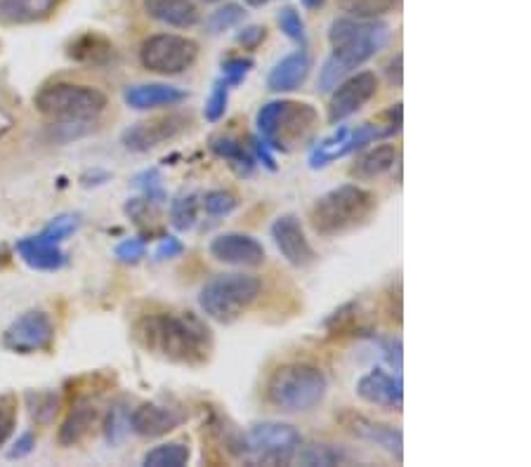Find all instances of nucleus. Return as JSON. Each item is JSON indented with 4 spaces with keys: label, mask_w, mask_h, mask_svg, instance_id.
Segmentation results:
<instances>
[{
    "label": "nucleus",
    "mask_w": 531,
    "mask_h": 467,
    "mask_svg": "<svg viewBox=\"0 0 531 467\" xmlns=\"http://www.w3.org/2000/svg\"><path fill=\"white\" fill-rule=\"evenodd\" d=\"M144 12L173 29H192L201 19L194 0H144Z\"/></svg>",
    "instance_id": "nucleus-24"
},
{
    "label": "nucleus",
    "mask_w": 531,
    "mask_h": 467,
    "mask_svg": "<svg viewBox=\"0 0 531 467\" xmlns=\"http://www.w3.org/2000/svg\"><path fill=\"white\" fill-rule=\"evenodd\" d=\"M255 67V62L251 57H229L222 62V81H225L229 88H236L248 78Z\"/></svg>",
    "instance_id": "nucleus-38"
},
{
    "label": "nucleus",
    "mask_w": 531,
    "mask_h": 467,
    "mask_svg": "<svg viewBox=\"0 0 531 467\" xmlns=\"http://www.w3.org/2000/svg\"><path fill=\"white\" fill-rule=\"evenodd\" d=\"M277 22L281 26V31L291 38V41L298 45L300 50L307 48V31H305V22L300 17V12L295 8H281L277 15Z\"/></svg>",
    "instance_id": "nucleus-34"
},
{
    "label": "nucleus",
    "mask_w": 531,
    "mask_h": 467,
    "mask_svg": "<svg viewBox=\"0 0 531 467\" xmlns=\"http://www.w3.org/2000/svg\"><path fill=\"white\" fill-rule=\"evenodd\" d=\"M295 458L307 467H333L347 463L350 456H347L345 449L333 444H300L298 451H295Z\"/></svg>",
    "instance_id": "nucleus-29"
},
{
    "label": "nucleus",
    "mask_w": 531,
    "mask_h": 467,
    "mask_svg": "<svg viewBox=\"0 0 531 467\" xmlns=\"http://www.w3.org/2000/svg\"><path fill=\"white\" fill-rule=\"evenodd\" d=\"M329 390V380L319 366L307 361L281 364L267 378L265 397L277 411L305 413L319 406Z\"/></svg>",
    "instance_id": "nucleus-3"
},
{
    "label": "nucleus",
    "mask_w": 531,
    "mask_h": 467,
    "mask_svg": "<svg viewBox=\"0 0 531 467\" xmlns=\"http://www.w3.org/2000/svg\"><path fill=\"white\" fill-rule=\"evenodd\" d=\"M109 97L100 88L83 83L57 81L43 85L34 95L38 114L59 123H81L97 118L107 109Z\"/></svg>",
    "instance_id": "nucleus-5"
},
{
    "label": "nucleus",
    "mask_w": 531,
    "mask_h": 467,
    "mask_svg": "<svg viewBox=\"0 0 531 467\" xmlns=\"http://www.w3.org/2000/svg\"><path fill=\"white\" fill-rule=\"evenodd\" d=\"M267 38V29L260 24H251V26H244V29L236 34V43L241 45L244 50H255L258 45H262V41Z\"/></svg>",
    "instance_id": "nucleus-44"
},
{
    "label": "nucleus",
    "mask_w": 531,
    "mask_h": 467,
    "mask_svg": "<svg viewBox=\"0 0 531 467\" xmlns=\"http://www.w3.org/2000/svg\"><path fill=\"white\" fill-rule=\"evenodd\" d=\"M270 0H246V5H251V8H262V5H267Z\"/></svg>",
    "instance_id": "nucleus-51"
},
{
    "label": "nucleus",
    "mask_w": 531,
    "mask_h": 467,
    "mask_svg": "<svg viewBox=\"0 0 531 467\" xmlns=\"http://www.w3.org/2000/svg\"><path fill=\"white\" fill-rule=\"evenodd\" d=\"M135 338L147 352L182 366H203L213 352L211 331L192 312L144 317L135 326Z\"/></svg>",
    "instance_id": "nucleus-1"
},
{
    "label": "nucleus",
    "mask_w": 531,
    "mask_h": 467,
    "mask_svg": "<svg viewBox=\"0 0 531 467\" xmlns=\"http://www.w3.org/2000/svg\"><path fill=\"white\" fill-rule=\"evenodd\" d=\"M357 397L364 399L366 404L402 411L404 406L402 378L392 376V373L383 371V368H373V371L364 373V376L357 380Z\"/></svg>",
    "instance_id": "nucleus-18"
},
{
    "label": "nucleus",
    "mask_w": 531,
    "mask_h": 467,
    "mask_svg": "<svg viewBox=\"0 0 531 467\" xmlns=\"http://www.w3.org/2000/svg\"><path fill=\"white\" fill-rule=\"evenodd\" d=\"M144 255H147V241L144 239H126L116 246V258L121 262H128V265L140 262Z\"/></svg>",
    "instance_id": "nucleus-43"
},
{
    "label": "nucleus",
    "mask_w": 531,
    "mask_h": 467,
    "mask_svg": "<svg viewBox=\"0 0 531 467\" xmlns=\"http://www.w3.org/2000/svg\"><path fill=\"white\" fill-rule=\"evenodd\" d=\"M208 253L218 262H225V265L234 267H260L267 258L265 246H262L255 236L241 232H227L215 236L211 246H208Z\"/></svg>",
    "instance_id": "nucleus-17"
},
{
    "label": "nucleus",
    "mask_w": 531,
    "mask_h": 467,
    "mask_svg": "<svg viewBox=\"0 0 531 467\" xmlns=\"http://www.w3.org/2000/svg\"><path fill=\"white\" fill-rule=\"evenodd\" d=\"M402 121H404V111H402V104L397 102V104H392L390 109H385L378 121L362 123V126H357V128L340 126L336 133L324 137V140L312 149L310 168L314 170L326 168L329 163L345 159V156H350V154H357V151L366 149L373 142L390 140V137H395L399 130H402Z\"/></svg>",
    "instance_id": "nucleus-4"
},
{
    "label": "nucleus",
    "mask_w": 531,
    "mask_h": 467,
    "mask_svg": "<svg viewBox=\"0 0 531 467\" xmlns=\"http://www.w3.org/2000/svg\"><path fill=\"white\" fill-rule=\"evenodd\" d=\"M376 194L359 184H340L331 192L321 194L310 210V225L324 239L352 232L369 222L376 210Z\"/></svg>",
    "instance_id": "nucleus-2"
},
{
    "label": "nucleus",
    "mask_w": 531,
    "mask_h": 467,
    "mask_svg": "<svg viewBox=\"0 0 531 467\" xmlns=\"http://www.w3.org/2000/svg\"><path fill=\"white\" fill-rule=\"evenodd\" d=\"M331 92L329 123L331 126H338V123L347 121V118L357 114L359 109L366 107L376 97L378 76L373 71H354L352 76L340 81Z\"/></svg>",
    "instance_id": "nucleus-13"
},
{
    "label": "nucleus",
    "mask_w": 531,
    "mask_h": 467,
    "mask_svg": "<svg viewBox=\"0 0 531 467\" xmlns=\"http://www.w3.org/2000/svg\"><path fill=\"white\" fill-rule=\"evenodd\" d=\"M272 239L277 243V251L281 253L288 265L295 269L310 267L317 260L310 239H307L303 222L298 215H281L272 225Z\"/></svg>",
    "instance_id": "nucleus-15"
},
{
    "label": "nucleus",
    "mask_w": 531,
    "mask_h": 467,
    "mask_svg": "<svg viewBox=\"0 0 531 467\" xmlns=\"http://www.w3.org/2000/svg\"><path fill=\"white\" fill-rule=\"evenodd\" d=\"M399 151L395 144H376V147L362 151V156H357V161L352 163L350 175L357 182H371L376 177H383L397 166Z\"/></svg>",
    "instance_id": "nucleus-25"
},
{
    "label": "nucleus",
    "mask_w": 531,
    "mask_h": 467,
    "mask_svg": "<svg viewBox=\"0 0 531 467\" xmlns=\"http://www.w3.org/2000/svg\"><path fill=\"white\" fill-rule=\"evenodd\" d=\"M34 449H36V434L34 432H24V434H19L17 442L12 444V449L8 451V458L10 460H22L26 456H31V453H34Z\"/></svg>",
    "instance_id": "nucleus-47"
},
{
    "label": "nucleus",
    "mask_w": 531,
    "mask_h": 467,
    "mask_svg": "<svg viewBox=\"0 0 531 467\" xmlns=\"http://www.w3.org/2000/svg\"><path fill=\"white\" fill-rule=\"evenodd\" d=\"M366 335H369V338L376 342L380 354L385 357V361H388L392 368H397L399 371V368H402V340L392 338V335H388V338H378V335H373V333H366Z\"/></svg>",
    "instance_id": "nucleus-42"
},
{
    "label": "nucleus",
    "mask_w": 531,
    "mask_h": 467,
    "mask_svg": "<svg viewBox=\"0 0 531 467\" xmlns=\"http://www.w3.org/2000/svg\"><path fill=\"white\" fill-rule=\"evenodd\" d=\"M244 17H246V10L241 8V5L229 3V5H225V8L215 10L213 15L208 17L206 29H208V34H213V36L222 34V31H229L232 26L239 24Z\"/></svg>",
    "instance_id": "nucleus-35"
},
{
    "label": "nucleus",
    "mask_w": 531,
    "mask_h": 467,
    "mask_svg": "<svg viewBox=\"0 0 531 467\" xmlns=\"http://www.w3.org/2000/svg\"><path fill=\"white\" fill-rule=\"evenodd\" d=\"M182 253H185V243L177 239V236H166V239H161L159 246H156L154 260H173L180 258Z\"/></svg>",
    "instance_id": "nucleus-45"
},
{
    "label": "nucleus",
    "mask_w": 531,
    "mask_h": 467,
    "mask_svg": "<svg viewBox=\"0 0 531 467\" xmlns=\"http://www.w3.org/2000/svg\"><path fill=\"white\" fill-rule=\"evenodd\" d=\"M3 262H8V253H5V248H0V265H3Z\"/></svg>",
    "instance_id": "nucleus-52"
},
{
    "label": "nucleus",
    "mask_w": 531,
    "mask_h": 467,
    "mask_svg": "<svg viewBox=\"0 0 531 467\" xmlns=\"http://www.w3.org/2000/svg\"><path fill=\"white\" fill-rule=\"evenodd\" d=\"M314 123H317V109L312 104L291 100L267 102L255 116L260 137L274 151L291 149V144L303 140L310 133Z\"/></svg>",
    "instance_id": "nucleus-7"
},
{
    "label": "nucleus",
    "mask_w": 531,
    "mask_h": 467,
    "mask_svg": "<svg viewBox=\"0 0 531 467\" xmlns=\"http://www.w3.org/2000/svg\"><path fill=\"white\" fill-rule=\"evenodd\" d=\"M211 151L218 159L227 163L239 177H251L255 170V159L244 144L229 135H215L211 137Z\"/></svg>",
    "instance_id": "nucleus-27"
},
{
    "label": "nucleus",
    "mask_w": 531,
    "mask_h": 467,
    "mask_svg": "<svg viewBox=\"0 0 531 467\" xmlns=\"http://www.w3.org/2000/svg\"><path fill=\"white\" fill-rule=\"evenodd\" d=\"M12 126H15V121H12V116L3 107H0V137L8 135L10 130H12Z\"/></svg>",
    "instance_id": "nucleus-49"
},
{
    "label": "nucleus",
    "mask_w": 531,
    "mask_h": 467,
    "mask_svg": "<svg viewBox=\"0 0 531 467\" xmlns=\"http://www.w3.org/2000/svg\"><path fill=\"white\" fill-rule=\"evenodd\" d=\"M399 0H340V8L350 12V17L359 19H376L385 12H390Z\"/></svg>",
    "instance_id": "nucleus-32"
},
{
    "label": "nucleus",
    "mask_w": 531,
    "mask_h": 467,
    "mask_svg": "<svg viewBox=\"0 0 531 467\" xmlns=\"http://www.w3.org/2000/svg\"><path fill=\"white\" fill-rule=\"evenodd\" d=\"M78 229L76 215H59L43 227L41 232L17 241V253L26 265L38 272H57L67 265V253L62 251V243Z\"/></svg>",
    "instance_id": "nucleus-9"
},
{
    "label": "nucleus",
    "mask_w": 531,
    "mask_h": 467,
    "mask_svg": "<svg viewBox=\"0 0 531 467\" xmlns=\"http://www.w3.org/2000/svg\"><path fill=\"white\" fill-rule=\"evenodd\" d=\"M123 100L130 109L149 111L159 107H177L187 100V92L168 83H142L123 92Z\"/></svg>",
    "instance_id": "nucleus-20"
},
{
    "label": "nucleus",
    "mask_w": 531,
    "mask_h": 467,
    "mask_svg": "<svg viewBox=\"0 0 531 467\" xmlns=\"http://www.w3.org/2000/svg\"><path fill=\"white\" fill-rule=\"evenodd\" d=\"M324 3H326V0H303V5H305L307 10H319Z\"/></svg>",
    "instance_id": "nucleus-50"
},
{
    "label": "nucleus",
    "mask_w": 531,
    "mask_h": 467,
    "mask_svg": "<svg viewBox=\"0 0 531 467\" xmlns=\"http://www.w3.org/2000/svg\"><path fill=\"white\" fill-rule=\"evenodd\" d=\"M260 288V279L253 274H218L201 288L199 307L208 319L218 321V324H234L258 300Z\"/></svg>",
    "instance_id": "nucleus-6"
},
{
    "label": "nucleus",
    "mask_w": 531,
    "mask_h": 467,
    "mask_svg": "<svg viewBox=\"0 0 531 467\" xmlns=\"http://www.w3.org/2000/svg\"><path fill=\"white\" fill-rule=\"evenodd\" d=\"M388 78L392 85H397V88L402 85V55L392 57V62L388 64Z\"/></svg>",
    "instance_id": "nucleus-48"
},
{
    "label": "nucleus",
    "mask_w": 531,
    "mask_h": 467,
    "mask_svg": "<svg viewBox=\"0 0 531 467\" xmlns=\"http://www.w3.org/2000/svg\"><path fill=\"white\" fill-rule=\"evenodd\" d=\"M199 59V43L177 34H154L142 43V67L159 76H180Z\"/></svg>",
    "instance_id": "nucleus-10"
},
{
    "label": "nucleus",
    "mask_w": 531,
    "mask_h": 467,
    "mask_svg": "<svg viewBox=\"0 0 531 467\" xmlns=\"http://www.w3.org/2000/svg\"><path fill=\"white\" fill-rule=\"evenodd\" d=\"M26 406H29L31 418H34L38 425H50L59 413V394L29 392L26 394Z\"/></svg>",
    "instance_id": "nucleus-31"
},
{
    "label": "nucleus",
    "mask_w": 531,
    "mask_h": 467,
    "mask_svg": "<svg viewBox=\"0 0 531 467\" xmlns=\"http://www.w3.org/2000/svg\"><path fill=\"white\" fill-rule=\"evenodd\" d=\"M135 184L142 189L144 199L147 201H152V203L166 201V192H163L159 170H144L142 175L135 177Z\"/></svg>",
    "instance_id": "nucleus-41"
},
{
    "label": "nucleus",
    "mask_w": 531,
    "mask_h": 467,
    "mask_svg": "<svg viewBox=\"0 0 531 467\" xmlns=\"http://www.w3.org/2000/svg\"><path fill=\"white\" fill-rule=\"evenodd\" d=\"M97 420V404L93 399H81L71 406V411L64 418L62 427L57 432L59 446H78L88 437Z\"/></svg>",
    "instance_id": "nucleus-26"
},
{
    "label": "nucleus",
    "mask_w": 531,
    "mask_h": 467,
    "mask_svg": "<svg viewBox=\"0 0 531 467\" xmlns=\"http://www.w3.org/2000/svg\"><path fill=\"white\" fill-rule=\"evenodd\" d=\"M189 123H192V118L187 114H166V116L147 118V121H140L135 123V126H130L126 133L121 135V142L128 151L144 154V151H152L156 147H161V144L175 140L177 135L185 133Z\"/></svg>",
    "instance_id": "nucleus-14"
},
{
    "label": "nucleus",
    "mask_w": 531,
    "mask_h": 467,
    "mask_svg": "<svg viewBox=\"0 0 531 467\" xmlns=\"http://www.w3.org/2000/svg\"><path fill=\"white\" fill-rule=\"evenodd\" d=\"M199 217V196L196 194H180L170 201V225L177 232H189L196 225Z\"/></svg>",
    "instance_id": "nucleus-30"
},
{
    "label": "nucleus",
    "mask_w": 531,
    "mask_h": 467,
    "mask_svg": "<svg viewBox=\"0 0 531 467\" xmlns=\"http://www.w3.org/2000/svg\"><path fill=\"white\" fill-rule=\"evenodd\" d=\"M206 3H220V0H206Z\"/></svg>",
    "instance_id": "nucleus-53"
},
{
    "label": "nucleus",
    "mask_w": 531,
    "mask_h": 467,
    "mask_svg": "<svg viewBox=\"0 0 531 467\" xmlns=\"http://www.w3.org/2000/svg\"><path fill=\"white\" fill-rule=\"evenodd\" d=\"M182 420L185 418L175 409H170V406L147 401V404H140L130 413V430H133L137 437L159 439L173 432L175 427H180Z\"/></svg>",
    "instance_id": "nucleus-19"
},
{
    "label": "nucleus",
    "mask_w": 531,
    "mask_h": 467,
    "mask_svg": "<svg viewBox=\"0 0 531 467\" xmlns=\"http://www.w3.org/2000/svg\"><path fill=\"white\" fill-rule=\"evenodd\" d=\"M300 444H303V434L293 425L265 420L246 432V453L241 460H246L248 465H288L293 463Z\"/></svg>",
    "instance_id": "nucleus-8"
},
{
    "label": "nucleus",
    "mask_w": 531,
    "mask_h": 467,
    "mask_svg": "<svg viewBox=\"0 0 531 467\" xmlns=\"http://www.w3.org/2000/svg\"><path fill=\"white\" fill-rule=\"evenodd\" d=\"M15 427H17V397L8 392L0 397V446L8 444Z\"/></svg>",
    "instance_id": "nucleus-39"
},
{
    "label": "nucleus",
    "mask_w": 531,
    "mask_h": 467,
    "mask_svg": "<svg viewBox=\"0 0 531 467\" xmlns=\"http://www.w3.org/2000/svg\"><path fill=\"white\" fill-rule=\"evenodd\" d=\"M251 147H253V159L255 163H262V166H265L267 170H277V159H274V154H272V147L270 144H267L265 140H262V137H253L251 140Z\"/></svg>",
    "instance_id": "nucleus-46"
},
{
    "label": "nucleus",
    "mask_w": 531,
    "mask_h": 467,
    "mask_svg": "<svg viewBox=\"0 0 531 467\" xmlns=\"http://www.w3.org/2000/svg\"><path fill=\"white\" fill-rule=\"evenodd\" d=\"M338 420H340V425L352 434V437L362 439V442H369L373 446H380V449L388 451L390 456L402 460L404 456L402 430H397V427H392V425L378 423V420L366 418L362 416V413H354V411H343L338 416Z\"/></svg>",
    "instance_id": "nucleus-16"
},
{
    "label": "nucleus",
    "mask_w": 531,
    "mask_h": 467,
    "mask_svg": "<svg viewBox=\"0 0 531 467\" xmlns=\"http://www.w3.org/2000/svg\"><path fill=\"white\" fill-rule=\"evenodd\" d=\"M59 5L62 0H0V22L8 26L48 22Z\"/></svg>",
    "instance_id": "nucleus-21"
},
{
    "label": "nucleus",
    "mask_w": 531,
    "mask_h": 467,
    "mask_svg": "<svg viewBox=\"0 0 531 467\" xmlns=\"http://www.w3.org/2000/svg\"><path fill=\"white\" fill-rule=\"evenodd\" d=\"M201 206L208 215L225 217L239 208V199L232 192H225V189H213V192H206V196H203Z\"/></svg>",
    "instance_id": "nucleus-36"
},
{
    "label": "nucleus",
    "mask_w": 531,
    "mask_h": 467,
    "mask_svg": "<svg viewBox=\"0 0 531 467\" xmlns=\"http://www.w3.org/2000/svg\"><path fill=\"white\" fill-rule=\"evenodd\" d=\"M67 57L74 59L76 64H85V67H107L116 57V50L107 36L97 34V31H85L67 45Z\"/></svg>",
    "instance_id": "nucleus-23"
},
{
    "label": "nucleus",
    "mask_w": 531,
    "mask_h": 467,
    "mask_svg": "<svg viewBox=\"0 0 531 467\" xmlns=\"http://www.w3.org/2000/svg\"><path fill=\"white\" fill-rule=\"evenodd\" d=\"M52 342H55V324L43 309L24 312L3 333V345L17 354L45 352L50 350Z\"/></svg>",
    "instance_id": "nucleus-12"
},
{
    "label": "nucleus",
    "mask_w": 531,
    "mask_h": 467,
    "mask_svg": "<svg viewBox=\"0 0 531 467\" xmlns=\"http://www.w3.org/2000/svg\"><path fill=\"white\" fill-rule=\"evenodd\" d=\"M357 317H359V302H347V305L336 309V312L324 321V328L331 335L357 333V328H354V324H357Z\"/></svg>",
    "instance_id": "nucleus-33"
},
{
    "label": "nucleus",
    "mask_w": 531,
    "mask_h": 467,
    "mask_svg": "<svg viewBox=\"0 0 531 467\" xmlns=\"http://www.w3.org/2000/svg\"><path fill=\"white\" fill-rule=\"evenodd\" d=\"M229 85L222 81H215L213 83V90L211 95H208L206 100V107H203V116H206L208 123H218L220 118H225L227 114V104H229Z\"/></svg>",
    "instance_id": "nucleus-37"
},
{
    "label": "nucleus",
    "mask_w": 531,
    "mask_h": 467,
    "mask_svg": "<svg viewBox=\"0 0 531 467\" xmlns=\"http://www.w3.org/2000/svg\"><path fill=\"white\" fill-rule=\"evenodd\" d=\"M192 460V449L187 442H168L154 446L152 451L144 453V467H187Z\"/></svg>",
    "instance_id": "nucleus-28"
},
{
    "label": "nucleus",
    "mask_w": 531,
    "mask_h": 467,
    "mask_svg": "<svg viewBox=\"0 0 531 467\" xmlns=\"http://www.w3.org/2000/svg\"><path fill=\"white\" fill-rule=\"evenodd\" d=\"M128 430H130V416L126 413V409H123V406H114V409L109 411L107 423H104V434H107V442L118 444L123 437H126Z\"/></svg>",
    "instance_id": "nucleus-40"
},
{
    "label": "nucleus",
    "mask_w": 531,
    "mask_h": 467,
    "mask_svg": "<svg viewBox=\"0 0 531 467\" xmlns=\"http://www.w3.org/2000/svg\"><path fill=\"white\" fill-rule=\"evenodd\" d=\"M388 43V34H378L362 38V41L347 43L343 48H333L331 57L326 59L324 67L319 71V92H331L340 81H345L347 76H352L359 67H364L371 57H376V52Z\"/></svg>",
    "instance_id": "nucleus-11"
},
{
    "label": "nucleus",
    "mask_w": 531,
    "mask_h": 467,
    "mask_svg": "<svg viewBox=\"0 0 531 467\" xmlns=\"http://www.w3.org/2000/svg\"><path fill=\"white\" fill-rule=\"evenodd\" d=\"M310 57L305 50L291 52L281 62H277L267 76V88L272 92H293L303 88V83L310 76Z\"/></svg>",
    "instance_id": "nucleus-22"
}]
</instances>
